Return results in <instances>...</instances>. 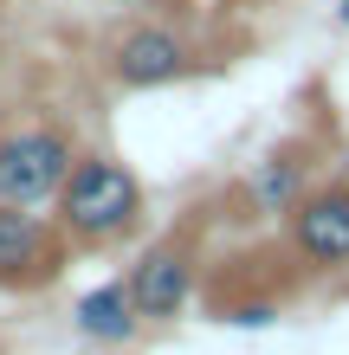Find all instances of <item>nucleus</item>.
<instances>
[{
  "label": "nucleus",
  "mask_w": 349,
  "mask_h": 355,
  "mask_svg": "<svg viewBox=\"0 0 349 355\" xmlns=\"http://www.w3.org/2000/svg\"><path fill=\"white\" fill-rule=\"evenodd\" d=\"M123 284H130V297H136L142 329L149 323H175L181 310L194 304V284H201V239H194V226L162 233L155 245H142Z\"/></svg>",
  "instance_id": "obj_3"
},
{
  "label": "nucleus",
  "mask_w": 349,
  "mask_h": 355,
  "mask_svg": "<svg viewBox=\"0 0 349 355\" xmlns=\"http://www.w3.org/2000/svg\"><path fill=\"white\" fill-rule=\"evenodd\" d=\"M311 149L304 142H284V149H272L253 168V181L239 187V207H246V220H278V214H291V207L311 194V162H304Z\"/></svg>",
  "instance_id": "obj_7"
},
{
  "label": "nucleus",
  "mask_w": 349,
  "mask_h": 355,
  "mask_svg": "<svg viewBox=\"0 0 349 355\" xmlns=\"http://www.w3.org/2000/svg\"><path fill=\"white\" fill-rule=\"evenodd\" d=\"M52 220L71 239V252H104V245H117L142 220L136 168L117 162V155H78L65 187H58V200H52Z\"/></svg>",
  "instance_id": "obj_1"
},
{
  "label": "nucleus",
  "mask_w": 349,
  "mask_h": 355,
  "mask_svg": "<svg viewBox=\"0 0 349 355\" xmlns=\"http://www.w3.org/2000/svg\"><path fill=\"white\" fill-rule=\"evenodd\" d=\"M284 239H291V259L311 271V278L349 271V181L311 187V194L284 214Z\"/></svg>",
  "instance_id": "obj_5"
},
{
  "label": "nucleus",
  "mask_w": 349,
  "mask_h": 355,
  "mask_svg": "<svg viewBox=\"0 0 349 355\" xmlns=\"http://www.w3.org/2000/svg\"><path fill=\"white\" fill-rule=\"evenodd\" d=\"M71 265V239L58 233V220H46L39 207H7L0 200V291H46L65 278Z\"/></svg>",
  "instance_id": "obj_4"
},
{
  "label": "nucleus",
  "mask_w": 349,
  "mask_h": 355,
  "mask_svg": "<svg viewBox=\"0 0 349 355\" xmlns=\"http://www.w3.org/2000/svg\"><path fill=\"white\" fill-rule=\"evenodd\" d=\"M194 65L201 58L188 46V33L162 26V19H142V26L110 39V78L123 91H162V85H175V78H188Z\"/></svg>",
  "instance_id": "obj_6"
},
{
  "label": "nucleus",
  "mask_w": 349,
  "mask_h": 355,
  "mask_svg": "<svg viewBox=\"0 0 349 355\" xmlns=\"http://www.w3.org/2000/svg\"><path fill=\"white\" fill-rule=\"evenodd\" d=\"M337 19H343V26H349V0H337Z\"/></svg>",
  "instance_id": "obj_9"
},
{
  "label": "nucleus",
  "mask_w": 349,
  "mask_h": 355,
  "mask_svg": "<svg viewBox=\"0 0 349 355\" xmlns=\"http://www.w3.org/2000/svg\"><path fill=\"white\" fill-rule=\"evenodd\" d=\"M71 130L58 123H13L0 136V200L7 207H52L71 175Z\"/></svg>",
  "instance_id": "obj_2"
},
{
  "label": "nucleus",
  "mask_w": 349,
  "mask_h": 355,
  "mask_svg": "<svg viewBox=\"0 0 349 355\" xmlns=\"http://www.w3.org/2000/svg\"><path fill=\"white\" fill-rule=\"evenodd\" d=\"M71 323H78V336H91V343H136L142 336V317H136V297H130V284L110 278V284H91L85 297L71 304Z\"/></svg>",
  "instance_id": "obj_8"
}]
</instances>
